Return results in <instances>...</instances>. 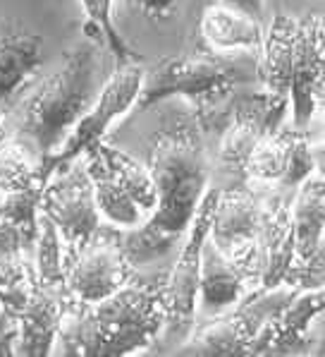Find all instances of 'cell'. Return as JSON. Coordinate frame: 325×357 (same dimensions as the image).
<instances>
[{
  "mask_svg": "<svg viewBox=\"0 0 325 357\" xmlns=\"http://www.w3.org/2000/svg\"><path fill=\"white\" fill-rule=\"evenodd\" d=\"M38 211L58 230L65 261L89 243L103 221L93 199V185L84 166V156L55 170L43 183Z\"/></svg>",
  "mask_w": 325,
  "mask_h": 357,
  "instance_id": "9c48e42d",
  "label": "cell"
},
{
  "mask_svg": "<svg viewBox=\"0 0 325 357\" xmlns=\"http://www.w3.org/2000/svg\"><path fill=\"white\" fill-rule=\"evenodd\" d=\"M96 153L98 158L103 161V166L115 180L120 183L127 195L136 202L141 208L148 213L156 208L158 204V195H156V183H153V175L144 163H139L134 156L129 153L120 151L118 146H110V144H98L96 146Z\"/></svg>",
  "mask_w": 325,
  "mask_h": 357,
  "instance_id": "603a6c76",
  "label": "cell"
},
{
  "mask_svg": "<svg viewBox=\"0 0 325 357\" xmlns=\"http://www.w3.org/2000/svg\"><path fill=\"white\" fill-rule=\"evenodd\" d=\"M15 137V118L13 111L8 108V103H0V144H5L8 139Z\"/></svg>",
  "mask_w": 325,
  "mask_h": 357,
  "instance_id": "1f68e13d",
  "label": "cell"
},
{
  "mask_svg": "<svg viewBox=\"0 0 325 357\" xmlns=\"http://www.w3.org/2000/svg\"><path fill=\"white\" fill-rule=\"evenodd\" d=\"M81 10L86 17V36H91L93 41L108 46V51L113 53L115 65L125 63H141V56L129 46V41L120 34L118 24L113 17V5L115 0H79Z\"/></svg>",
  "mask_w": 325,
  "mask_h": 357,
  "instance_id": "d4e9b609",
  "label": "cell"
},
{
  "mask_svg": "<svg viewBox=\"0 0 325 357\" xmlns=\"http://www.w3.org/2000/svg\"><path fill=\"white\" fill-rule=\"evenodd\" d=\"M84 166L89 170L93 185V199L101 213V221L118 230H132L141 226L146 218V211L132 199L127 192L120 188V183L108 173L103 161L98 158L96 149L84 156Z\"/></svg>",
  "mask_w": 325,
  "mask_h": 357,
  "instance_id": "7402d4cb",
  "label": "cell"
},
{
  "mask_svg": "<svg viewBox=\"0 0 325 357\" xmlns=\"http://www.w3.org/2000/svg\"><path fill=\"white\" fill-rule=\"evenodd\" d=\"M34 281L51 285L65 283V250L58 230L46 216H38V228L34 238Z\"/></svg>",
  "mask_w": 325,
  "mask_h": 357,
  "instance_id": "484cf974",
  "label": "cell"
},
{
  "mask_svg": "<svg viewBox=\"0 0 325 357\" xmlns=\"http://www.w3.org/2000/svg\"><path fill=\"white\" fill-rule=\"evenodd\" d=\"M41 188L43 185H36V188H29L24 192H15V195H5L3 202H0V213L5 218L17 226L22 233V240H24L26 250L34 247V238H36V228H38V199H41Z\"/></svg>",
  "mask_w": 325,
  "mask_h": 357,
  "instance_id": "83f0119b",
  "label": "cell"
},
{
  "mask_svg": "<svg viewBox=\"0 0 325 357\" xmlns=\"http://www.w3.org/2000/svg\"><path fill=\"white\" fill-rule=\"evenodd\" d=\"M43 65V38L29 31L0 34V103L29 89Z\"/></svg>",
  "mask_w": 325,
  "mask_h": 357,
  "instance_id": "44dd1931",
  "label": "cell"
},
{
  "mask_svg": "<svg viewBox=\"0 0 325 357\" xmlns=\"http://www.w3.org/2000/svg\"><path fill=\"white\" fill-rule=\"evenodd\" d=\"M218 199V188L208 185L203 192L196 213L180 243V255L165 278V321L161 336L165 343H182L196 328V302H199V273H201V247L208 238L211 213Z\"/></svg>",
  "mask_w": 325,
  "mask_h": 357,
  "instance_id": "ba28073f",
  "label": "cell"
},
{
  "mask_svg": "<svg viewBox=\"0 0 325 357\" xmlns=\"http://www.w3.org/2000/svg\"><path fill=\"white\" fill-rule=\"evenodd\" d=\"M129 3L141 17L151 22H165L175 15L180 0H129Z\"/></svg>",
  "mask_w": 325,
  "mask_h": 357,
  "instance_id": "f1b7e54d",
  "label": "cell"
},
{
  "mask_svg": "<svg viewBox=\"0 0 325 357\" xmlns=\"http://www.w3.org/2000/svg\"><path fill=\"white\" fill-rule=\"evenodd\" d=\"M206 118L189 108L161 125L151 139L148 170L156 183L158 204L132 230H122L125 255L134 268L156 264L175 250L211 185L213 158L206 142Z\"/></svg>",
  "mask_w": 325,
  "mask_h": 357,
  "instance_id": "6da1fadb",
  "label": "cell"
},
{
  "mask_svg": "<svg viewBox=\"0 0 325 357\" xmlns=\"http://www.w3.org/2000/svg\"><path fill=\"white\" fill-rule=\"evenodd\" d=\"M325 91V34L323 15L311 13L296 24L294 65L290 82L292 128L308 130L323 108Z\"/></svg>",
  "mask_w": 325,
  "mask_h": 357,
  "instance_id": "5bb4252c",
  "label": "cell"
},
{
  "mask_svg": "<svg viewBox=\"0 0 325 357\" xmlns=\"http://www.w3.org/2000/svg\"><path fill=\"white\" fill-rule=\"evenodd\" d=\"M141 77H144V70H141L139 63L115 65V73L101 84L96 98L84 111V115L74 123V128L65 137L60 149L41 163L43 183L51 178L55 170L68 166L74 158L86 156L98 144H103V139H106L108 130L115 125V120H120L134 108L141 89Z\"/></svg>",
  "mask_w": 325,
  "mask_h": 357,
  "instance_id": "52a82bcc",
  "label": "cell"
},
{
  "mask_svg": "<svg viewBox=\"0 0 325 357\" xmlns=\"http://www.w3.org/2000/svg\"><path fill=\"white\" fill-rule=\"evenodd\" d=\"M263 195L251 183L218 190L211 213L208 240L228 257L235 266L249 276L256 290V238L261 228Z\"/></svg>",
  "mask_w": 325,
  "mask_h": 357,
  "instance_id": "8fae6325",
  "label": "cell"
},
{
  "mask_svg": "<svg viewBox=\"0 0 325 357\" xmlns=\"http://www.w3.org/2000/svg\"><path fill=\"white\" fill-rule=\"evenodd\" d=\"M199 29L213 53H258L263 41L261 20L225 3H213L203 10Z\"/></svg>",
  "mask_w": 325,
  "mask_h": 357,
  "instance_id": "ffe728a7",
  "label": "cell"
},
{
  "mask_svg": "<svg viewBox=\"0 0 325 357\" xmlns=\"http://www.w3.org/2000/svg\"><path fill=\"white\" fill-rule=\"evenodd\" d=\"M168 271L134 273L122 288L96 305L70 302L51 355H139L161 338Z\"/></svg>",
  "mask_w": 325,
  "mask_h": 357,
  "instance_id": "7a4b0ae2",
  "label": "cell"
},
{
  "mask_svg": "<svg viewBox=\"0 0 325 357\" xmlns=\"http://www.w3.org/2000/svg\"><path fill=\"white\" fill-rule=\"evenodd\" d=\"M251 290L253 283L249 281V276L239 266H235L211 240H203L196 310L211 319V317H218L225 310L235 307Z\"/></svg>",
  "mask_w": 325,
  "mask_h": 357,
  "instance_id": "ac0fdd59",
  "label": "cell"
},
{
  "mask_svg": "<svg viewBox=\"0 0 325 357\" xmlns=\"http://www.w3.org/2000/svg\"><path fill=\"white\" fill-rule=\"evenodd\" d=\"M136 273L125 255L122 230L101 223L89 243L65 261V283L74 302L96 305Z\"/></svg>",
  "mask_w": 325,
  "mask_h": 357,
  "instance_id": "30bf717a",
  "label": "cell"
},
{
  "mask_svg": "<svg viewBox=\"0 0 325 357\" xmlns=\"http://www.w3.org/2000/svg\"><path fill=\"white\" fill-rule=\"evenodd\" d=\"M258 82L256 53H194L161 58L141 77L134 111H148L168 98H184L201 113L216 111L239 86Z\"/></svg>",
  "mask_w": 325,
  "mask_h": 357,
  "instance_id": "277c9868",
  "label": "cell"
},
{
  "mask_svg": "<svg viewBox=\"0 0 325 357\" xmlns=\"http://www.w3.org/2000/svg\"><path fill=\"white\" fill-rule=\"evenodd\" d=\"M218 3H225V5H230V8L241 10V13L251 15V17H256V20H261V15H263V0H218Z\"/></svg>",
  "mask_w": 325,
  "mask_h": 357,
  "instance_id": "d6a6232c",
  "label": "cell"
},
{
  "mask_svg": "<svg viewBox=\"0 0 325 357\" xmlns=\"http://www.w3.org/2000/svg\"><path fill=\"white\" fill-rule=\"evenodd\" d=\"M294 235L290 221V197L285 190L263 195L261 228L256 238V288L287 285L294 266Z\"/></svg>",
  "mask_w": 325,
  "mask_h": 357,
  "instance_id": "9a60e30c",
  "label": "cell"
},
{
  "mask_svg": "<svg viewBox=\"0 0 325 357\" xmlns=\"http://www.w3.org/2000/svg\"><path fill=\"white\" fill-rule=\"evenodd\" d=\"M98 70V48L79 43L65 53L63 65L19 103L17 115H13L15 137L29 144L41 163L60 149L74 123L96 98L101 89Z\"/></svg>",
  "mask_w": 325,
  "mask_h": 357,
  "instance_id": "3957f363",
  "label": "cell"
},
{
  "mask_svg": "<svg viewBox=\"0 0 325 357\" xmlns=\"http://www.w3.org/2000/svg\"><path fill=\"white\" fill-rule=\"evenodd\" d=\"M299 293L292 285H275V288H256L244 295L235 307L223 314L211 317V321L201 328H194L189 338L182 340L177 355L191 357H241L251 355V345L258 338L261 328L271 321V317L290 298Z\"/></svg>",
  "mask_w": 325,
  "mask_h": 357,
  "instance_id": "5b68a950",
  "label": "cell"
},
{
  "mask_svg": "<svg viewBox=\"0 0 325 357\" xmlns=\"http://www.w3.org/2000/svg\"><path fill=\"white\" fill-rule=\"evenodd\" d=\"M0 252H29L17 226L3 213H0Z\"/></svg>",
  "mask_w": 325,
  "mask_h": 357,
  "instance_id": "4dcf8cb0",
  "label": "cell"
},
{
  "mask_svg": "<svg viewBox=\"0 0 325 357\" xmlns=\"http://www.w3.org/2000/svg\"><path fill=\"white\" fill-rule=\"evenodd\" d=\"M323 288L299 290L271 317L251 345V355H301L311 343V326L323 314Z\"/></svg>",
  "mask_w": 325,
  "mask_h": 357,
  "instance_id": "2e32d148",
  "label": "cell"
},
{
  "mask_svg": "<svg viewBox=\"0 0 325 357\" xmlns=\"http://www.w3.org/2000/svg\"><path fill=\"white\" fill-rule=\"evenodd\" d=\"M290 111V98L271 94L266 89L258 91H235L228 98L225 108L203 113L208 130H220L216 161L225 170L241 173L246 156L261 139L271 132L283 128V120Z\"/></svg>",
  "mask_w": 325,
  "mask_h": 357,
  "instance_id": "8992f818",
  "label": "cell"
},
{
  "mask_svg": "<svg viewBox=\"0 0 325 357\" xmlns=\"http://www.w3.org/2000/svg\"><path fill=\"white\" fill-rule=\"evenodd\" d=\"M43 185L41 180V158L29 144L13 137L0 144V195H15L29 188Z\"/></svg>",
  "mask_w": 325,
  "mask_h": 357,
  "instance_id": "cb8c5ba5",
  "label": "cell"
},
{
  "mask_svg": "<svg viewBox=\"0 0 325 357\" xmlns=\"http://www.w3.org/2000/svg\"><path fill=\"white\" fill-rule=\"evenodd\" d=\"M318 168H323L321 146L318 151L311 146L306 130L278 128L253 146L241 166V175L256 188L294 192L301 180Z\"/></svg>",
  "mask_w": 325,
  "mask_h": 357,
  "instance_id": "7c38bea8",
  "label": "cell"
},
{
  "mask_svg": "<svg viewBox=\"0 0 325 357\" xmlns=\"http://www.w3.org/2000/svg\"><path fill=\"white\" fill-rule=\"evenodd\" d=\"M17 345V317L0 302V357H13Z\"/></svg>",
  "mask_w": 325,
  "mask_h": 357,
  "instance_id": "f546056e",
  "label": "cell"
},
{
  "mask_svg": "<svg viewBox=\"0 0 325 357\" xmlns=\"http://www.w3.org/2000/svg\"><path fill=\"white\" fill-rule=\"evenodd\" d=\"M290 221L294 235V266L287 285L296 290L323 288V226H325V178L323 168L313 170L290 197Z\"/></svg>",
  "mask_w": 325,
  "mask_h": 357,
  "instance_id": "4fadbf2b",
  "label": "cell"
},
{
  "mask_svg": "<svg viewBox=\"0 0 325 357\" xmlns=\"http://www.w3.org/2000/svg\"><path fill=\"white\" fill-rule=\"evenodd\" d=\"M299 20L287 13L275 15L271 26L263 31L261 48L256 53L258 82L266 91L290 98L292 65H294V43Z\"/></svg>",
  "mask_w": 325,
  "mask_h": 357,
  "instance_id": "d6986e66",
  "label": "cell"
},
{
  "mask_svg": "<svg viewBox=\"0 0 325 357\" xmlns=\"http://www.w3.org/2000/svg\"><path fill=\"white\" fill-rule=\"evenodd\" d=\"M72 295L68 285H51L34 281L24 307L17 312V345L19 357H48L53 353L58 328L68 312Z\"/></svg>",
  "mask_w": 325,
  "mask_h": 357,
  "instance_id": "e0dca14e",
  "label": "cell"
},
{
  "mask_svg": "<svg viewBox=\"0 0 325 357\" xmlns=\"http://www.w3.org/2000/svg\"><path fill=\"white\" fill-rule=\"evenodd\" d=\"M34 285V268L26 252H0V302L17 317Z\"/></svg>",
  "mask_w": 325,
  "mask_h": 357,
  "instance_id": "4316f807",
  "label": "cell"
}]
</instances>
